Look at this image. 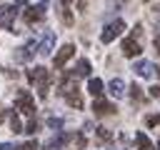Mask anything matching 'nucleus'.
Instances as JSON below:
<instances>
[{"label":"nucleus","mask_w":160,"mask_h":150,"mask_svg":"<svg viewBox=\"0 0 160 150\" xmlns=\"http://www.w3.org/2000/svg\"><path fill=\"white\" fill-rule=\"evenodd\" d=\"M20 150H38V142H35V140H30V142H25Z\"/></svg>","instance_id":"5701e85b"},{"label":"nucleus","mask_w":160,"mask_h":150,"mask_svg":"<svg viewBox=\"0 0 160 150\" xmlns=\"http://www.w3.org/2000/svg\"><path fill=\"white\" fill-rule=\"evenodd\" d=\"M48 125L58 130V128H62V120H58V118H50V120H48Z\"/></svg>","instance_id":"4be33fe9"},{"label":"nucleus","mask_w":160,"mask_h":150,"mask_svg":"<svg viewBox=\"0 0 160 150\" xmlns=\"http://www.w3.org/2000/svg\"><path fill=\"white\" fill-rule=\"evenodd\" d=\"M72 55H75V45H72V42H68V45H62V48L55 52V58H52V65L60 70V68H62V65H65V62H68Z\"/></svg>","instance_id":"423d86ee"},{"label":"nucleus","mask_w":160,"mask_h":150,"mask_svg":"<svg viewBox=\"0 0 160 150\" xmlns=\"http://www.w3.org/2000/svg\"><path fill=\"white\" fill-rule=\"evenodd\" d=\"M72 75H75V78H85V75H90V62H88V60H78Z\"/></svg>","instance_id":"f3484780"},{"label":"nucleus","mask_w":160,"mask_h":150,"mask_svg":"<svg viewBox=\"0 0 160 150\" xmlns=\"http://www.w3.org/2000/svg\"><path fill=\"white\" fill-rule=\"evenodd\" d=\"M8 120H10V130H12V132H25V130H22V122H20V118H18L15 110L8 112Z\"/></svg>","instance_id":"dca6fc26"},{"label":"nucleus","mask_w":160,"mask_h":150,"mask_svg":"<svg viewBox=\"0 0 160 150\" xmlns=\"http://www.w3.org/2000/svg\"><path fill=\"white\" fill-rule=\"evenodd\" d=\"M88 92H90L92 98H100V95H102V80H100V78H90V82H88Z\"/></svg>","instance_id":"4468645a"},{"label":"nucleus","mask_w":160,"mask_h":150,"mask_svg":"<svg viewBox=\"0 0 160 150\" xmlns=\"http://www.w3.org/2000/svg\"><path fill=\"white\" fill-rule=\"evenodd\" d=\"M60 95L65 98V102H68L70 108H75V110L82 108V98H80V90H78V85H75V75H68V78L60 82Z\"/></svg>","instance_id":"f257e3e1"},{"label":"nucleus","mask_w":160,"mask_h":150,"mask_svg":"<svg viewBox=\"0 0 160 150\" xmlns=\"http://www.w3.org/2000/svg\"><path fill=\"white\" fill-rule=\"evenodd\" d=\"M52 45H55V32H52V30H45V35H42L40 42H38V52H40V55H50V52H52Z\"/></svg>","instance_id":"1a4fd4ad"},{"label":"nucleus","mask_w":160,"mask_h":150,"mask_svg":"<svg viewBox=\"0 0 160 150\" xmlns=\"http://www.w3.org/2000/svg\"><path fill=\"white\" fill-rule=\"evenodd\" d=\"M35 52H38V40H30L25 48H20V52H18V60H30Z\"/></svg>","instance_id":"ddd939ff"},{"label":"nucleus","mask_w":160,"mask_h":150,"mask_svg":"<svg viewBox=\"0 0 160 150\" xmlns=\"http://www.w3.org/2000/svg\"><path fill=\"white\" fill-rule=\"evenodd\" d=\"M92 110H95V115H115V105L108 102V100H102V98H95Z\"/></svg>","instance_id":"9b49d317"},{"label":"nucleus","mask_w":160,"mask_h":150,"mask_svg":"<svg viewBox=\"0 0 160 150\" xmlns=\"http://www.w3.org/2000/svg\"><path fill=\"white\" fill-rule=\"evenodd\" d=\"M22 18H25V22H40L42 18H45V5H30V8H25V12H22Z\"/></svg>","instance_id":"0eeeda50"},{"label":"nucleus","mask_w":160,"mask_h":150,"mask_svg":"<svg viewBox=\"0 0 160 150\" xmlns=\"http://www.w3.org/2000/svg\"><path fill=\"white\" fill-rule=\"evenodd\" d=\"M15 110H20L22 115H35V100H32V95L28 92V90H20L18 95H15Z\"/></svg>","instance_id":"7ed1b4c3"},{"label":"nucleus","mask_w":160,"mask_h":150,"mask_svg":"<svg viewBox=\"0 0 160 150\" xmlns=\"http://www.w3.org/2000/svg\"><path fill=\"white\" fill-rule=\"evenodd\" d=\"M158 150H160V145H158Z\"/></svg>","instance_id":"cd10ccee"},{"label":"nucleus","mask_w":160,"mask_h":150,"mask_svg":"<svg viewBox=\"0 0 160 150\" xmlns=\"http://www.w3.org/2000/svg\"><path fill=\"white\" fill-rule=\"evenodd\" d=\"M108 92H110L112 98H125V82H122L120 78L110 80V82H108Z\"/></svg>","instance_id":"f8f14e48"},{"label":"nucleus","mask_w":160,"mask_h":150,"mask_svg":"<svg viewBox=\"0 0 160 150\" xmlns=\"http://www.w3.org/2000/svg\"><path fill=\"white\" fill-rule=\"evenodd\" d=\"M0 150H12V145H10V142H2V145H0Z\"/></svg>","instance_id":"a878e982"},{"label":"nucleus","mask_w":160,"mask_h":150,"mask_svg":"<svg viewBox=\"0 0 160 150\" xmlns=\"http://www.w3.org/2000/svg\"><path fill=\"white\" fill-rule=\"evenodd\" d=\"M28 80L38 88V95L40 98H48V90H50V72L45 70V68H32V70H28Z\"/></svg>","instance_id":"f03ea898"},{"label":"nucleus","mask_w":160,"mask_h":150,"mask_svg":"<svg viewBox=\"0 0 160 150\" xmlns=\"http://www.w3.org/2000/svg\"><path fill=\"white\" fill-rule=\"evenodd\" d=\"M120 50H122V55H125V58H138V55H140V45H138V40H135V38H125Z\"/></svg>","instance_id":"9d476101"},{"label":"nucleus","mask_w":160,"mask_h":150,"mask_svg":"<svg viewBox=\"0 0 160 150\" xmlns=\"http://www.w3.org/2000/svg\"><path fill=\"white\" fill-rule=\"evenodd\" d=\"M15 15H18V8L15 5H0V28L2 30H10L12 22H15Z\"/></svg>","instance_id":"39448f33"},{"label":"nucleus","mask_w":160,"mask_h":150,"mask_svg":"<svg viewBox=\"0 0 160 150\" xmlns=\"http://www.w3.org/2000/svg\"><path fill=\"white\" fill-rule=\"evenodd\" d=\"M2 120H5V115H2V112H0V122H2Z\"/></svg>","instance_id":"bb28decb"},{"label":"nucleus","mask_w":160,"mask_h":150,"mask_svg":"<svg viewBox=\"0 0 160 150\" xmlns=\"http://www.w3.org/2000/svg\"><path fill=\"white\" fill-rule=\"evenodd\" d=\"M122 30H125V22H122V20H112V22H108V25L102 28L100 40H102V42H112L118 35H122Z\"/></svg>","instance_id":"20e7f679"},{"label":"nucleus","mask_w":160,"mask_h":150,"mask_svg":"<svg viewBox=\"0 0 160 150\" xmlns=\"http://www.w3.org/2000/svg\"><path fill=\"white\" fill-rule=\"evenodd\" d=\"M150 95H152V98H160V85H155V88H150Z\"/></svg>","instance_id":"b1692460"},{"label":"nucleus","mask_w":160,"mask_h":150,"mask_svg":"<svg viewBox=\"0 0 160 150\" xmlns=\"http://www.w3.org/2000/svg\"><path fill=\"white\" fill-rule=\"evenodd\" d=\"M132 70H135L138 78H145V80H150V78L155 75V65H152L150 60H138V62L132 65Z\"/></svg>","instance_id":"6e6552de"},{"label":"nucleus","mask_w":160,"mask_h":150,"mask_svg":"<svg viewBox=\"0 0 160 150\" xmlns=\"http://www.w3.org/2000/svg\"><path fill=\"white\" fill-rule=\"evenodd\" d=\"M145 125H148V128H155V125H160V115H150V118L145 120Z\"/></svg>","instance_id":"aec40b11"},{"label":"nucleus","mask_w":160,"mask_h":150,"mask_svg":"<svg viewBox=\"0 0 160 150\" xmlns=\"http://www.w3.org/2000/svg\"><path fill=\"white\" fill-rule=\"evenodd\" d=\"M135 142H138V150H155L152 140H150L145 132H138V135H135Z\"/></svg>","instance_id":"2eb2a0df"},{"label":"nucleus","mask_w":160,"mask_h":150,"mask_svg":"<svg viewBox=\"0 0 160 150\" xmlns=\"http://www.w3.org/2000/svg\"><path fill=\"white\" fill-rule=\"evenodd\" d=\"M98 138H100V140H110V130H105V128H98Z\"/></svg>","instance_id":"412c9836"},{"label":"nucleus","mask_w":160,"mask_h":150,"mask_svg":"<svg viewBox=\"0 0 160 150\" xmlns=\"http://www.w3.org/2000/svg\"><path fill=\"white\" fill-rule=\"evenodd\" d=\"M152 42H155V50H158V55H160V35H155V40H152Z\"/></svg>","instance_id":"393cba45"},{"label":"nucleus","mask_w":160,"mask_h":150,"mask_svg":"<svg viewBox=\"0 0 160 150\" xmlns=\"http://www.w3.org/2000/svg\"><path fill=\"white\" fill-rule=\"evenodd\" d=\"M60 18H62L65 25H72V12H70V8L62 5V2H60Z\"/></svg>","instance_id":"a211bd4d"},{"label":"nucleus","mask_w":160,"mask_h":150,"mask_svg":"<svg viewBox=\"0 0 160 150\" xmlns=\"http://www.w3.org/2000/svg\"><path fill=\"white\" fill-rule=\"evenodd\" d=\"M25 132H30V135H32V132H38V120H35V118H30V120H28Z\"/></svg>","instance_id":"6ab92c4d"}]
</instances>
